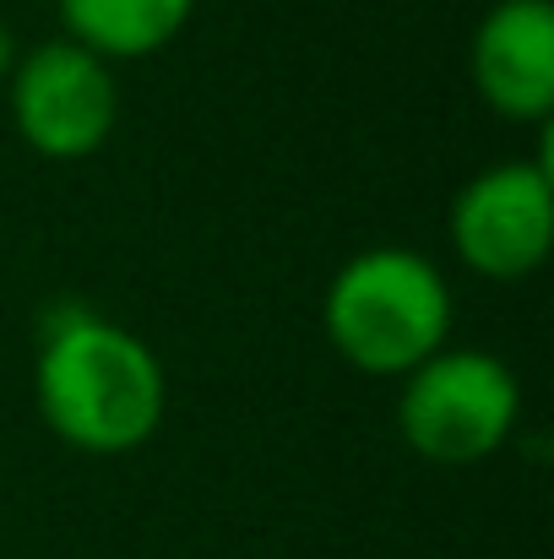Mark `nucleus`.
<instances>
[{
	"instance_id": "nucleus-6",
	"label": "nucleus",
	"mask_w": 554,
	"mask_h": 559,
	"mask_svg": "<svg viewBox=\"0 0 554 559\" xmlns=\"http://www.w3.org/2000/svg\"><path fill=\"white\" fill-rule=\"evenodd\" d=\"M468 76L479 98L511 126H544L554 115V5L495 0L468 44Z\"/></svg>"
},
{
	"instance_id": "nucleus-7",
	"label": "nucleus",
	"mask_w": 554,
	"mask_h": 559,
	"mask_svg": "<svg viewBox=\"0 0 554 559\" xmlns=\"http://www.w3.org/2000/svg\"><path fill=\"white\" fill-rule=\"evenodd\" d=\"M71 44L109 66L164 55L196 16V0H55Z\"/></svg>"
},
{
	"instance_id": "nucleus-2",
	"label": "nucleus",
	"mask_w": 554,
	"mask_h": 559,
	"mask_svg": "<svg viewBox=\"0 0 554 559\" xmlns=\"http://www.w3.org/2000/svg\"><path fill=\"white\" fill-rule=\"evenodd\" d=\"M451 283L408 245H369L349 255L321 294V332L359 374L402 380L451 343Z\"/></svg>"
},
{
	"instance_id": "nucleus-3",
	"label": "nucleus",
	"mask_w": 554,
	"mask_h": 559,
	"mask_svg": "<svg viewBox=\"0 0 554 559\" xmlns=\"http://www.w3.org/2000/svg\"><path fill=\"white\" fill-rule=\"evenodd\" d=\"M522 424V380L490 348L446 343L402 374L397 435L435 467H473L495 456Z\"/></svg>"
},
{
	"instance_id": "nucleus-4",
	"label": "nucleus",
	"mask_w": 554,
	"mask_h": 559,
	"mask_svg": "<svg viewBox=\"0 0 554 559\" xmlns=\"http://www.w3.org/2000/svg\"><path fill=\"white\" fill-rule=\"evenodd\" d=\"M5 109L27 153L49 164H82L109 147L120 126V76L109 60L60 33L16 55L5 76Z\"/></svg>"
},
{
	"instance_id": "nucleus-8",
	"label": "nucleus",
	"mask_w": 554,
	"mask_h": 559,
	"mask_svg": "<svg viewBox=\"0 0 554 559\" xmlns=\"http://www.w3.org/2000/svg\"><path fill=\"white\" fill-rule=\"evenodd\" d=\"M16 55H22V44H16V33H11V22L0 16V87H5V76H11V66H16Z\"/></svg>"
},
{
	"instance_id": "nucleus-1",
	"label": "nucleus",
	"mask_w": 554,
	"mask_h": 559,
	"mask_svg": "<svg viewBox=\"0 0 554 559\" xmlns=\"http://www.w3.org/2000/svg\"><path fill=\"white\" fill-rule=\"evenodd\" d=\"M33 402L60 445L82 456H131L164 429L169 374L131 326L87 305H60L33 354Z\"/></svg>"
},
{
	"instance_id": "nucleus-5",
	"label": "nucleus",
	"mask_w": 554,
	"mask_h": 559,
	"mask_svg": "<svg viewBox=\"0 0 554 559\" xmlns=\"http://www.w3.org/2000/svg\"><path fill=\"white\" fill-rule=\"evenodd\" d=\"M451 255L484 283H522L554 250L550 158H506L479 169L446 212Z\"/></svg>"
}]
</instances>
